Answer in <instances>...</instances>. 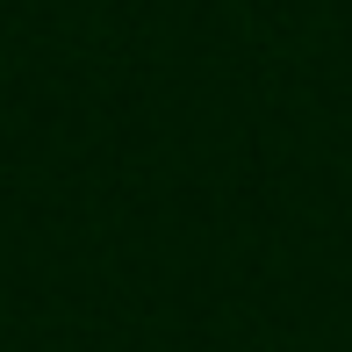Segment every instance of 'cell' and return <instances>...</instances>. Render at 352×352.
<instances>
[]
</instances>
